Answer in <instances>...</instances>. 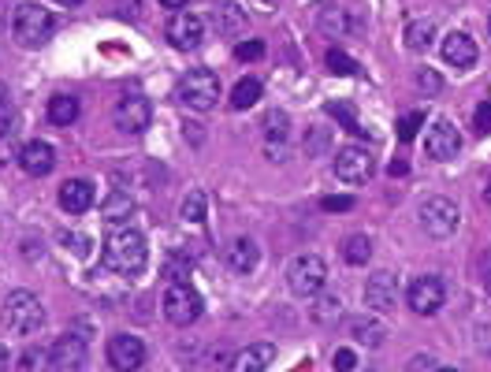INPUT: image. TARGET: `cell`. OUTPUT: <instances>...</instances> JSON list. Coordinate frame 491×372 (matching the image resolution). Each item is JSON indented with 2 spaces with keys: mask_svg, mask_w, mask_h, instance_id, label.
<instances>
[{
  "mask_svg": "<svg viewBox=\"0 0 491 372\" xmlns=\"http://www.w3.org/2000/svg\"><path fill=\"white\" fill-rule=\"evenodd\" d=\"M145 239L134 227H116L112 235L104 239V264L119 276H138L145 269Z\"/></svg>",
  "mask_w": 491,
  "mask_h": 372,
  "instance_id": "cell-1",
  "label": "cell"
},
{
  "mask_svg": "<svg viewBox=\"0 0 491 372\" xmlns=\"http://www.w3.org/2000/svg\"><path fill=\"white\" fill-rule=\"evenodd\" d=\"M4 324L12 335H38L45 324V306L38 302V294L12 291L4 298Z\"/></svg>",
  "mask_w": 491,
  "mask_h": 372,
  "instance_id": "cell-2",
  "label": "cell"
},
{
  "mask_svg": "<svg viewBox=\"0 0 491 372\" xmlns=\"http://www.w3.org/2000/svg\"><path fill=\"white\" fill-rule=\"evenodd\" d=\"M175 97L194 112H209V109H216V97H220V79L205 67H194L183 75V82L175 86Z\"/></svg>",
  "mask_w": 491,
  "mask_h": 372,
  "instance_id": "cell-3",
  "label": "cell"
},
{
  "mask_svg": "<svg viewBox=\"0 0 491 372\" xmlns=\"http://www.w3.org/2000/svg\"><path fill=\"white\" fill-rule=\"evenodd\" d=\"M52 11L42 8V4H19L15 8V19H12V30H15V38H19V45L27 49H38L52 38Z\"/></svg>",
  "mask_w": 491,
  "mask_h": 372,
  "instance_id": "cell-4",
  "label": "cell"
},
{
  "mask_svg": "<svg viewBox=\"0 0 491 372\" xmlns=\"http://www.w3.org/2000/svg\"><path fill=\"white\" fill-rule=\"evenodd\" d=\"M327 283V264L324 257L317 254H302L290 261V269H287V287L295 291L298 298H313L320 287Z\"/></svg>",
  "mask_w": 491,
  "mask_h": 372,
  "instance_id": "cell-5",
  "label": "cell"
},
{
  "mask_svg": "<svg viewBox=\"0 0 491 372\" xmlns=\"http://www.w3.org/2000/svg\"><path fill=\"white\" fill-rule=\"evenodd\" d=\"M164 316L175 328H187L202 316V294H197L190 283H172L168 294H164Z\"/></svg>",
  "mask_w": 491,
  "mask_h": 372,
  "instance_id": "cell-6",
  "label": "cell"
},
{
  "mask_svg": "<svg viewBox=\"0 0 491 372\" xmlns=\"http://www.w3.org/2000/svg\"><path fill=\"white\" fill-rule=\"evenodd\" d=\"M443 298H447V287H443L440 276H417V279L410 283V291H406V302H410V309H413L417 316L440 313Z\"/></svg>",
  "mask_w": 491,
  "mask_h": 372,
  "instance_id": "cell-7",
  "label": "cell"
},
{
  "mask_svg": "<svg viewBox=\"0 0 491 372\" xmlns=\"http://www.w3.org/2000/svg\"><path fill=\"white\" fill-rule=\"evenodd\" d=\"M421 227L432 239H450L454 227H458V205L447 198H428L421 205Z\"/></svg>",
  "mask_w": 491,
  "mask_h": 372,
  "instance_id": "cell-8",
  "label": "cell"
},
{
  "mask_svg": "<svg viewBox=\"0 0 491 372\" xmlns=\"http://www.w3.org/2000/svg\"><path fill=\"white\" fill-rule=\"evenodd\" d=\"M150 119H153L150 97H142V94L119 97V104H116V127H119L123 134H142L145 127H150Z\"/></svg>",
  "mask_w": 491,
  "mask_h": 372,
  "instance_id": "cell-9",
  "label": "cell"
},
{
  "mask_svg": "<svg viewBox=\"0 0 491 372\" xmlns=\"http://www.w3.org/2000/svg\"><path fill=\"white\" fill-rule=\"evenodd\" d=\"M104 353H108V365L116 372H138L145 365V346H142L138 335H112Z\"/></svg>",
  "mask_w": 491,
  "mask_h": 372,
  "instance_id": "cell-10",
  "label": "cell"
},
{
  "mask_svg": "<svg viewBox=\"0 0 491 372\" xmlns=\"http://www.w3.org/2000/svg\"><path fill=\"white\" fill-rule=\"evenodd\" d=\"M335 175L342 183H365L372 175V153L365 146H342L335 153Z\"/></svg>",
  "mask_w": 491,
  "mask_h": 372,
  "instance_id": "cell-11",
  "label": "cell"
},
{
  "mask_svg": "<svg viewBox=\"0 0 491 372\" xmlns=\"http://www.w3.org/2000/svg\"><path fill=\"white\" fill-rule=\"evenodd\" d=\"M49 350H52V365H57V368H64V372H75V368H82V365H86V353H89V346H86V335H82L79 328L64 331L60 339L52 343Z\"/></svg>",
  "mask_w": 491,
  "mask_h": 372,
  "instance_id": "cell-12",
  "label": "cell"
},
{
  "mask_svg": "<svg viewBox=\"0 0 491 372\" xmlns=\"http://www.w3.org/2000/svg\"><path fill=\"white\" fill-rule=\"evenodd\" d=\"M164 34H168V42H172L175 49L190 52V49H197V45H202V34H205V27H202V19H197L194 11H175L172 19H168V27H164Z\"/></svg>",
  "mask_w": 491,
  "mask_h": 372,
  "instance_id": "cell-13",
  "label": "cell"
},
{
  "mask_svg": "<svg viewBox=\"0 0 491 372\" xmlns=\"http://www.w3.org/2000/svg\"><path fill=\"white\" fill-rule=\"evenodd\" d=\"M458 149H462V134L454 131L447 119L432 123L428 134H425V153L432 156V161H450V156L458 153Z\"/></svg>",
  "mask_w": 491,
  "mask_h": 372,
  "instance_id": "cell-14",
  "label": "cell"
},
{
  "mask_svg": "<svg viewBox=\"0 0 491 372\" xmlns=\"http://www.w3.org/2000/svg\"><path fill=\"white\" fill-rule=\"evenodd\" d=\"M398 302V279L391 272H372L365 283V306L376 313H391Z\"/></svg>",
  "mask_w": 491,
  "mask_h": 372,
  "instance_id": "cell-15",
  "label": "cell"
},
{
  "mask_svg": "<svg viewBox=\"0 0 491 372\" xmlns=\"http://www.w3.org/2000/svg\"><path fill=\"white\" fill-rule=\"evenodd\" d=\"M19 168L27 175H34V179H42V175H49L52 168H57V153H52L49 141L34 138V141H27V146L19 149Z\"/></svg>",
  "mask_w": 491,
  "mask_h": 372,
  "instance_id": "cell-16",
  "label": "cell"
},
{
  "mask_svg": "<svg viewBox=\"0 0 491 372\" xmlns=\"http://www.w3.org/2000/svg\"><path fill=\"white\" fill-rule=\"evenodd\" d=\"M272 361H276V346H272V343H253V346L234 353L227 372H265Z\"/></svg>",
  "mask_w": 491,
  "mask_h": 372,
  "instance_id": "cell-17",
  "label": "cell"
},
{
  "mask_svg": "<svg viewBox=\"0 0 491 372\" xmlns=\"http://www.w3.org/2000/svg\"><path fill=\"white\" fill-rule=\"evenodd\" d=\"M477 57H480V49H477V42H472L469 34L458 30V34H447V38H443V60L450 67H472Z\"/></svg>",
  "mask_w": 491,
  "mask_h": 372,
  "instance_id": "cell-18",
  "label": "cell"
},
{
  "mask_svg": "<svg viewBox=\"0 0 491 372\" xmlns=\"http://www.w3.org/2000/svg\"><path fill=\"white\" fill-rule=\"evenodd\" d=\"M60 205H64V212H71V216L86 212L89 205H94V183L89 179H67L60 186Z\"/></svg>",
  "mask_w": 491,
  "mask_h": 372,
  "instance_id": "cell-19",
  "label": "cell"
},
{
  "mask_svg": "<svg viewBox=\"0 0 491 372\" xmlns=\"http://www.w3.org/2000/svg\"><path fill=\"white\" fill-rule=\"evenodd\" d=\"M227 264L234 272H242V276L257 269V246H253V239H234L227 246Z\"/></svg>",
  "mask_w": 491,
  "mask_h": 372,
  "instance_id": "cell-20",
  "label": "cell"
},
{
  "mask_svg": "<svg viewBox=\"0 0 491 372\" xmlns=\"http://www.w3.org/2000/svg\"><path fill=\"white\" fill-rule=\"evenodd\" d=\"M75 119H79V97L57 94L49 101V123H52V127H71Z\"/></svg>",
  "mask_w": 491,
  "mask_h": 372,
  "instance_id": "cell-21",
  "label": "cell"
},
{
  "mask_svg": "<svg viewBox=\"0 0 491 372\" xmlns=\"http://www.w3.org/2000/svg\"><path fill=\"white\" fill-rule=\"evenodd\" d=\"M212 23L220 34H227V38H234V34H242L246 30V11L239 4H220L212 11Z\"/></svg>",
  "mask_w": 491,
  "mask_h": 372,
  "instance_id": "cell-22",
  "label": "cell"
},
{
  "mask_svg": "<svg viewBox=\"0 0 491 372\" xmlns=\"http://www.w3.org/2000/svg\"><path fill=\"white\" fill-rule=\"evenodd\" d=\"M15 368H19V372H52L57 365H52V350H45V346H27L19 353V361H15Z\"/></svg>",
  "mask_w": 491,
  "mask_h": 372,
  "instance_id": "cell-23",
  "label": "cell"
},
{
  "mask_svg": "<svg viewBox=\"0 0 491 372\" xmlns=\"http://www.w3.org/2000/svg\"><path fill=\"white\" fill-rule=\"evenodd\" d=\"M101 212H104V220L123 224V220L134 212V198H131V194H123V190H112V194H108V198H104Z\"/></svg>",
  "mask_w": 491,
  "mask_h": 372,
  "instance_id": "cell-24",
  "label": "cell"
},
{
  "mask_svg": "<svg viewBox=\"0 0 491 372\" xmlns=\"http://www.w3.org/2000/svg\"><path fill=\"white\" fill-rule=\"evenodd\" d=\"M261 101V82L257 79H239L231 90V109H253V104Z\"/></svg>",
  "mask_w": 491,
  "mask_h": 372,
  "instance_id": "cell-25",
  "label": "cell"
},
{
  "mask_svg": "<svg viewBox=\"0 0 491 372\" xmlns=\"http://www.w3.org/2000/svg\"><path fill=\"white\" fill-rule=\"evenodd\" d=\"M347 328H350L354 339L365 343V346H380V343H384V328H380L376 321H365V316H350Z\"/></svg>",
  "mask_w": 491,
  "mask_h": 372,
  "instance_id": "cell-26",
  "label": "cell"
},
{
  "mask_svg": "<svg viewBox=\"0 0 491 372\" xmlns=\"http://www.w3.org/2000/svg\"><path fill=\"white\" fill-rule=\"evenodd\" d=\"M432 38H435V23L432 19H417V23L406 27V49H413V52H425L432 45Z\"/></svg>",
  "mask_w": 491,
  "mask_h": 372,
  "instance_id": "cell-27",
  "label": "cell"
},
{
  "mask_svg": "<svg viewBox=\"0 0 491 372\" xmlns=\"http://www.w3.org/2000/svg\"><path fill=\"white\" fill-rule=\"evenodd\" d=\"M369 257H372L369 235H350L347 242H342V261H347V264H365Z\"/></svg>",
  "mask_w": 491,
  "mask_h": 372,
  "instance_id": "cell-28",
  "label": "cell"
},
{
  "mask_svg": "<svg viewBox=\"0 0 491 372\" xmlns=\"http://www.w3.org/2000/svg\"><path fill=\"white\" fill-rule=\"evenodd\" d=\"M339 313H342L339 294H320V298H317V306H313V321H317V324H332Z\"/></svg>",
  "mask_w": 491,
  "mask_h": 372,
  "instance_id": "cell-29",
  "label": "cell"
},
{
  "mask_svg": "<svg viewBox=\"0 0 491 372\" xmlns=\"http://www.w3.org/2000/svg\"><path fill=\"white\" fill-rule=\"evenodd\" d=\"M320 30L332 34V38H342V30H347V15H342V8H324L320 11Z\"/></svg>",
  "mask_w": 491,
  "mask_h": 372,
  "instance_id": "cell-30",
  "label": "cell"
},
{
  "mask_svg": "<svg viewBox=\"0 0 491 372\" xmlns=\"http://www.w3.org/2000/svg\"><path fill=\"white\" fill-rule=\"evenodd\" d=\"M327 71H332V75H357V64L347 57V52L332 49L327 52Z\"/></svg>",
  "mask_w": 491,
  "mask_h": 372,
  "instance_id": "cell-31",
  "label": "cell"
},
{
  "mask_svg": "<svg viewBox=\"0 0 491 372\" xmlns=\"http://www.w3.org/2000/svg\"><path fill=\"white\" fill-rule=\"evenodd\" d=\"M183 216L190 220V224H202L205 220V198H202V194H187V201H183Z\"/></svg>",
  "mask_w": 491,
  "mask_h": 372,
  "instance_id": "cell-32",
  "label": "cell"
},
{
  "mask_svg": "<svg viewBox=\"0 0 491 372\" xmlns=\"http://www.w3.org/2000/svg\"><path fill=\"white\" fill-rule=\"evenodd\" d=\"M12 116H15V109H12V94H8V86L0 82V134H12Z\"/></svg>",
  "mask_w": 491,
  "mask_h": 372,
  "instance_id": "cell-33",
  "label": "cell"
},
{
  "mask_svg": "<svg viewBox=\"0 0 491 372\" xmlns=\"http://www.w3.org/2000/svg\"><path fill=\"white\" fill-rule=\"evenodd\" d=\"M421 123H425L421 112L403 116V123H398V138H403V141H413V138H417V127H421Z\"/></svg>",
  "mask_w": 491,
  "mask_h": 372,
  "instance_id": "cell-34",
  "label": "cell"
},
{
  "mask_svg": "<svg viewBox=\"0 0 491 372\" xmlns=\"http://www.w3.org/2000/svg\"><path fill=\"white\" fill-rule=\"evenodd\" d=\"M234 57H239V60H261L265 45L261 42H242V45H234Z\"/></svg>",
  "mask_w": 491,
  "mask_h": 372,
  "instance_id": "cell-35",
  "label": "cell"
},
{
  "mask_svg": "<svg viewBox=\"0 0 491 372\" xmlns=\"http://www.w3.org/2000/svg\"><path fill=\"white\" fill-rule=\"evenodd\" d=\"M332 365H335V372H354L357 368V353L354 350H335Z\"/></svg>",
  "mask_w": 491,
  "mask_h": 372,
  "instance_id": "cell-36",
  "label": "cell"
},
{
  "mask_svg": "<svg viewBox=\"0 0 491 372\" xmlns=\"http://www.w3.org/2000/svg\"><path fill=\"white\" fill-rule=\"evenodd\" d=\"M190 272V261H168V264H164V276H168L172 283H187L183 276Z\"/></svg>",
  "mask_w": 491,
  "mask_h": 372,
  "instance_id": "cell-37",
  "label": "cell"
},
{
  "mask_svg": "<svg viewBox=\"0 0 491 372\" xmlns=\"http://www.w3.org/2000/svg\"><path fill=\"white\" fill-rule=\"evenodd\" d=\"M472 123H477L480 134L491 131V101H480V104H477V116H472Z\"/></svg>",
  "mask_w": 491,
  "mask_h": 372,
  "instance_id": "cell-38",
  "label": "cell"
},
{
  "mask_svg": "<svg viewBox=\"0 0 491 372\" xmlns=\"http://www.w3.org/2000/svg\"><path fill=\"white\" fill-rule=\"evenodd\" d=\"M327 112H332V116H339L342 123H347V131H354V134L361 131V127H357V119H354V112L347 109V104H327Z\"/></svg>",
  "mask_w": 491,
  "mask_h": 372,
  "instance_id": "cell-39",
  "label": "cell"
},
{
  "mask_svg": "<svg viewBox=\"0 0 491 372\" xmlns=\"http://www.w3.org/2000/svg\"><path fill=\"white\" fill-rule=\"evenodd\" d=\"M265 127H268V134H280V138H283V134H287V116H283V112H272V116L265 119Z\"/></svg>",
  "mask_w": 491,
  "mask_h": 372,
  "instance_id": "cell-40",
  "label": "cell"
},
{
  "mask_svg": "<svg viewBox=\"0 0 491 372\" xmlns=\"http://www.w3.org/2000/svg\"><path fill=\"white\" fill-rule=\"evenodd\" d=\"M327 212H347V209H354V198H324L320 201Z\"/></svg>",
  "mask_w": 491,
  "mask_h": 372,
  "instance_id": "cell-41",
  "label": "cell"
},
{
  "mask_svg": "<svg viewBox=\"0 0 491 372\" xmlns=\"http://www.w3.org/2000/svg\"><path fill=\"white\" fill-rule=\"evenodd\" d=\"M417 82H421V86H425V90H428V94H435V90H440V79H435V75H432V71H425V75H421V79H417Z\"/></svg>",
  "mask_w": 491,
  "mask_h": 372,
  "instance_id": "cell-42",
  "label": "cell"
},
{
  "mask_svg": "<svg viewBox=\"0 0 491 372\" xmlns=\"http://www.w3.org/2000/svg\"><path fill=\"white\" fill-rule=\"evenodd\" d=\"M4 161H19V153L12 149V141H8V146H4V141H0V164H4Z\"/></svg>",
  "mask_w": 491,
  "mask_h": 372,
  "instance_id": "cell-43",
  "label": "cell"
},
{
  "mask_svg": "<svg viewBox=\"0 0 491 372\" xmlns=\"http://www.w3.org/2000/svg\"><path fill=\"white\" fill-rule=\"evenodd\" d=\"M484 291H487V294H491V257H487V261H484Z\"/></svg>",
  "mask_w": 491,
  "mask_h": 372,
  "instance_id": "cell-44",
  "label": "cell"
},
{
  "mask_svg": "<svg viewBox=\"0 0 491 372\" xmlns=\"http://www.w3.org/2000/svg\"><path fill=\"white\" fill-rule=\"evenodd\" d=\"M164 8H187V0H160Z\"/></svg>",
  "mask_w": 491,
  "mask_h": 372,
  "instance_id": "cell-45",
  "label": "cell"
},
{
  "mask_svg": "<svg viewBox=\"0 0 491 372\" xmlns=\"http://www.w3.org/2000/svg\"><path fill=\"white\" fill-rule=\"evenodd\" d=\"M0 372H8V350L0 346Z\"/></svg>",
  "mask_w": 491,
  "mask_h": 372,
  "instance_id": "cell-46",
  "label": "cell"
},
{
  "mask_svg": "<svg viewBox=\"0 0 491 372\" xmlns=\"http://www.w3.org/2000/svg\"><path fill=\"white\" fill-rule=\"evenodd\" d=\"M57 4H64V8H79L82 0H57Z\"/></svg>",
  "mask_w": 491,
  "mask_h": 372,
  "instance_id": "cell-47",
  "label": "cell"
},
{
  "mask_svg": "<svg viewBox=\"0 0 491 372\" xmlns=\"http://www.w3.org/2000/svg\"><path fill=\"white\" fill-rule=\"evenodd\" d=\"M440 372H458V368H440Z\"/></svg>",
  "mask_w": 491,
  "mask_h": 372,
  "instance_id": "cell-48",
  "label": "cell"
},
{
  "mask_svg": "<svg viewBox=\"0 0 491 372\" xmlns=\"http://www.w3.org/2000/svg\"><path fill=\"white\" fill-rule=\"evenodd\" d=\"M487 201H491V190H487Z\"/></svg>",
  "mask_w": 491,
  "mask_h": 372,
  "instance_id": "cell-49",
  "label": "cell"
},
{
  "mask_svg": "<svg viewBox=\"0 0 491 372\" xmlns=\"http://www.w3.org/2000/svg\"><path fill=\"white\" fill-rule=\"evenodd\" d=\"M0 23H4V15H0Z\"/></svg>",
  "mask_w": 491,
  "mask_h": 372,
  "instance_id": "cell-50",
  "label": "cell"
},
{
  "mask_svg": "<svg viewBox=\"0 0 491 372\" xmlns=\"http://www.w3.org/2000/svg\"><path fill=\"white\" fill-rule=\"evenodd\" d=\"M487 27H491V19H487Z\"/></svg>",
  "mask_w": 491,
  "mask_h": 372,
  "instance_id": "cell-51",
  "label": "cell"
}]
</instances>
